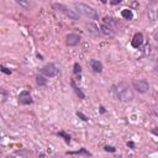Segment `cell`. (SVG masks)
<instances>
[{
	"label": "cell",
	"mask_w": 158,
	"mask_h": 158,
	"mask_svg": "<svg viewBox=\"0 0 158 158\" xmlns=\"http://www.w3.org/2000/svg\"><path fill=\"white\" fill-rule=\"evenodd\" d=\"M112 93L115 95L116 99H119L120 102H125L129 103L132 102L135 99V94L132 92V89L130 88V85L125 82H120V83L115 84L112 87Z\"/></svg>",
	"instance_id": "obj_1"
},
{
	"label": "cell",
	"mask_w": 158,
	"mask_h": 158,
	"mask_svg": "<svg viewBox=\"0 0 158 158\" xmlns=\"http://www.w3.org/2000/svg\"><path fill=\"white\" fill-rule=\"evenodd\" d=\"M75 9H77V12L79 15H83L88 19H92V20H98L99 19V14L98 11L93 8V6L84 4V3H75L74 4Z\"/></svg>",
	"instance_id": "obj_2"
},
{
	"label": "cell",
	"mask_w": 158,
	"mask_h": 158,
	"mask_svg": "<svg viewBox=\"0 0 158 158\" xmlns=\"http://www.w3.org/2000/svg\"><path fill=\"white\" fill-rule=\"evenodd\" d=\"M53 8L57 9L58 11H61V12H63L67 17L72 19V20H79V14L77 12V10L69 9L68 6L63 5V4H53Z\"/></svg>",
	"instance_id": "obj_3"
},
{
	"label": "cell",
	"mask_w": 158,
	"mask_h": 158,
	"mask_svg": "<svg viewBox=\"0 0 158 158\" xmlns=\"http://www.w3.org/2000/svg\"><path fill=\"white\" fill-rule=\"evenodd\" d=\"M132 87L136 89L138 93H147L149 90V84L147 80L144 79H134L132 80Z\"/></svg>",
	"instance_id": "obj_4"
},
{
	"label": "cell",
	"mask_w": 158,
	"mask_h": 158,
	"mask_svg": "<svg viewBox=\"0 0 158 158\" xmlns=\"http://www.w3.org/2000/svg\"><path fill=\"white\" fill-rule=\"evenodd\" d=\"M41 73L43 75H46V77H48V78H53L59 73V69L57 68L56 64H53V63H48V64H46L41 69Z\"/></svg>",
	"instance_id": "obj_5"
},
{
	"label": "cell",
	"mask_w": 158,
	"mask_h": 158,
	"mask_svg": "<svg viewBox=\"0 0 158 158\" xmlns=\"http://www.w3.org/2000/svg\"><path fill=\"white\" fill-rule=\"evenodd\" d=\"M32 97L29 90H22L20 94H19V103L22 104V105H29V104H32Z\"/></svg>",
	"instance_id": "obj_6"
},
{
	"label": "cell",
	"mask_w": 158,
	"mask_h": 158,
	"mask_svg": "<svg viewBox=\"0 0 158 158\" xmlns=\"http://www.w3.org/2000/svg\"><path fill=\"white\" fill-rule=\"evenodd\" d=\"M103 24H105V25H107L110 29H112L114 31H116L120 29V24H119V21L116 20V19H114V17H111V16H105L104 19H103Z\"/></svg>",
	"instance_id": "obj_7"
},
{
	"label": "cell",
	"mask_w": 158,
	"mask_h": 158,
	"mask_svg": "<svg viewBox=\"0 0 158 158\" xmlns=\"http://www.w3.org/2000/svg\"><path fill=\"white\" fill-rule=\"evenodd\" d=\"M79 42H80V36L77 34H68L66 37V43L71 47L79 45Z\"/></svg>",
	"instance_id": "obj_8"
},
{
	"label": "cell",
	"mask_w": 158,
	"mask_h": 158,
	"mask_svg": "<svg viewBox=\"0 0 158 158\" xmlns=\"http://www.w3.org/2000/svg\"><path fill=\"white\" fill-rule=\"evenodd\" d=\"M142 43H143V35L141 32H137L134 36V39H132L131 45H132V47H134V48H140L142 46Z\"/></svg>",
	"instance_id": "obj_9"
},
{
	"label": "cell",
	"mask_w": 158,
	"mask_h": 158,
	"mask_svg": "<svg viewBox=\"0 0 158 158\" xmlns=\"http://www.w3.org/2000/svg\"><path fill=\"white\" fill-rule=\"evenodd\" d=\"M89 64H90V68L93 69V72H95V73L103 72V63L100 62V61L92 59V61L89 62Z\"/></svg>",
	"instance_id": "obj_10"
},
{
	"label": "cell",
	"mask_w": 158,
	"mask_h": 158,
	"mask_svg": "<svg viewBox=\"0 0 158 158\" xmlns=\"http://www.w3.org/2000/svg\"><path fill=\"white\" fill-rule=\"evenodd\" d=\"M100 32H102V35H104L106 37H114L115 36V31H114L112 29H110L105 24H103L102 26H100Z\"/></svg>",
	"instance_id": "obj_11"
},
{
	"label": "cell",
	"mask_w": 158,
	"mask_h": 158,
	"mask_svg": "<svg viewBox=\"0 0 158 158\" xmlns=\"http://www.w3.org/2000/svg\"><path fill=\"white\" fill-rule=\"evenodd\" d=\"M87 29H88V31L89 32H92L93 35H95V36H99L100 34V30H99V27L97 26L95 24H93V22H90V24H87Z\"/></svg>",
	"instance_id": "obj_12"
},
{
	"label": "cell",
	"mask_w": 158,
	"mask_h": 158,
	"mask_svg": "<svg viewBox=\"0 0 158 158\" xmlns=\"http://www.w3.org/2000/svg\"><path fill=\"white\" fill-rule=\"evenodd\" d=\"M121 16L125 20H132V19H134V12H132L131 9H124L121 11Z\"/></svg>",
	"instance_id": "obj_13"
},
{
	"label": "cell",
	"mask_w": 158,
	"mask_h": 158,
	"mask_svg": "<svg viewBox=\"0 0 158 158\" xmlns=\"http://www.w3.org/2000/svg\"><path fill=\"white\" fill-rule=\"evenodd\" d=\"M71 84H72V87H73V89H74V92H75V94H77V95L80 98V99H84L85 98V95H84V93L83 92H82L80 89H79V88L77 87V85H75V83H74V80H72L71 82Z\"/></svg>",
	"instance_id": "obj_14"
},
{
	"label": "cell",
	"mask_w": 158,
	"mask_h": 158,
	"mask_svg": "<svg viewBox=\"0 0 158 158\" xmlns=\"http://www.w3.org/2000/svg\"><path fill=\"white\" fill-rule=\"evenodd\" d=\"M36 83L39 85H41V87H43V85L47 84V79H46V77H43V75H37L36 77Z\"/></svg>",
	"instance_id": "obj_15"
},
{
	"label": "cell",
	"mask_w": 158,
	"mask_h": 158,
	"mask_svg": "<svg viewBox=\"0 0 158 158\" xmlns=\"http://www.w3.org/2000/svg\"><path fill=\"white\" fill-rule=\"evenodd\" d=\"M82 153L87 154V156H92V153L88 152L85 148H82V149H79V151H75V152H67V154H82Z\"/></svg>",
	"instance_id": "obj_16"
},
{
	"label": "cell",
	"mask_w": 158,
	"mask_h": 158,
	"mask_svg": "<svg viewBox=\"0 0 158 158\" xmlns=\"http://www.w3.org/2000/svg\"><path fill=\"white\" fill-rule=\"evenodd\" d=\"M0 94H1V103H5L6 100H8V97H9L8 92H6L4 88H1V89H0Z\"/></svg>",
	"instance_id": "obj_17"
},
{
	"label": "cell",
	"mask_w": 158,
	"mask_h": 158,
	"mask_svg": "<svg viewBox=\"0 0 158 158\" xmlns=\"http://www.w3.org/2000/svg\"><path fill=\"white\" fill-rule=\"evenodd\" d=\"M58 136H61V137L64 138V141H66L67 143H71V136L67 135L66 132H58Z\"/></svg>",
	"instance_id": "obj_18"
},
{
	"label": "cell",
	"mask_w": 158,
	"mask_h": 158,
	"mask_svg": "<svg viewBox=\"0 0 158 158\" xmlns=\"http://www.w3.org/2000/svg\"><path fill=\"white\" fill-rule=\"evenodd\" d=\"M16 3H17L19 5L24 6V8H26V9H30V6H31V3H30V1H22V0H17Z\"/></svg>",
	"instance_id": "obj_19"
},
{
	"label": "cell",
	"mask_w": 158,
	"mask_h": 158,
	"mask_svg": "<svg viewBox=\"0 0 158 158\" xmlns=\"http://www.w3.org/2000/svg\"><path fill=\"white\" fill-rule=\"evenodd\" d=\"M82 72V67L79 66V63H74V67H73V73L74 74H79Z\"/></svg>",
	"instance_id": "obj_20"
},
{
	"label": "cell",
	"mask_w": 158,
	"mask_h": 158,
	"mask_svg": "<svg viewBox=\"0 0 158 158\" xmlns=\"http://www.w3.org/2000/svg\"><path fill=\"white\" fill-rule=\"evenodd\" d=\"M0 69H1V72H3V73H5V74H11V71H10V69L6 68L5 66H0Z\"/></svg>",
	"instance_id": "obj_21"
},
{
	"label": "cell",
	"mask_w": 158,
	"mask_h": 158,
	"mask_svg": "<svg viewBox=\"0 0 158 158\" xmlns=\"http://www.w3.org/2000/svg\"><path fill=\"white\" fill-rule=\"evenodd\" d=\"M104 149L106 151V152H112V153L116 151V149H115V147H112V146H105V147H104Z\"/></svg>",
	"instance_id": "obj_22"
},
{
	"label": "cell",
	"mask_w": 158,
	"mask_h": 158,
	"mask_svg": "<svg viewBox=\"0 0 158 158\" xmlns=\"http://www.w3.org/2000/svg\"><path fill=\"white\" fill-rule=\"evenodd\" d=\"M77 116H78V117H80L82 120H83V121H88V117L84 115V114H82V112H79V111L77 112Z\"/></svg>",
	"instance_id": "obj_23"
},
{
	"label": "cell",
	"mask_w": 158,
	"mask_h": 158,
	"mask_svg": "<svg viewBox=\"0 0 158 158\" xmlns=\"http://www.w3.org/2000/svg\"><path fill=\"white\" fill-rule=\"evenodd\" d=\"M112 5H117V4H120V3H121V0H111V1H110Z\"/></svg>",
	"instance_id": "obj_24"
},
{
	"label": "cell",
	"mask_w": 158,
	"mask_h": 158,
	"mask_svg": "<svg viewBox=\"0 0 158 158\" xmlns=\"http://www.w3.org/2000/svg\"><path fill=\"white\" fill-rule=\"evenodd\" d=\"M151 132H152V134H153L154 136H158V127H156V129H152V131H151Z\"/></svg>",
	"instance_id": "obj_25"
},
{
	"label": "cell",
	"mask_w": 158,
	"mask_h": 158,
	"mask_svg": "<svg viewBox=\"0 0 158 158\" xmlns=\"http://www.w3.org/2000/svg\"><path fill=\"white\" fill-rule=\"evenodd\" d=\"M127 146H130L131 148H135V143L134 142H127Z\"/></svg>",
	"instance_id": "obj_26"
},
{
	"label": "cell",
	"mask_w": 158,
	"mask_h": 158,
	"mask_svg": "<svg viewBox=\"0 0 158 158\" xmlns=\"http://www.w3.org/2000/svg\"><path fill=\"white\" fill-rule=\"evenodd\" d=\"M156 71H158V64H157V66H156Z\"/></svg>",
	"instance_id": "obj_27"
}]
</instances>
